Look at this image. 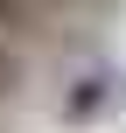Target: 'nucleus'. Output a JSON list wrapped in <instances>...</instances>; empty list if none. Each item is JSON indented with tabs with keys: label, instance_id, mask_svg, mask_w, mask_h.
<instances>
[{
	"label": "nucleus",
	"instance_id": "obj_3",
	"mask_svg": "<svg viewBox=\"0 0 126 133\" xmlns=\"http://www.w3.org/2000/svg\"><path fill=\"white\" fill-rule=\"evenodd\" d=\"M14 84H21V56H14V42L0 35V98H7Z\"/></svg>",
	"mask_w": 126,
	"mask_h": 133
},
{
	"label": "nucleus",
	"instance_id": "obj_4",
	"mask_svg": "<svg viewBox=\"0 0 126 133\" xmlns=\"http://www.w3.org/2000/svg\"><path fill=\"white\" fill-rule=\"evenodd\" d=\"M35 7H70V0H35Z\"/></svg>",
	"mask_w": 126,
	"mask_h": 133
},
{
	"label": "nucleus",
	"instance_id": "obj_1",
	"mask_svg": "<svg viewBox=\"0 0 126 133\" xmlns=\"http://www.w3.org/2000/svg\"><path fill=\"white\" fill-rule=\"evenodd\" d=\"M35 14H42L35 0H0V35L7 42H28L35 35Z\"/></svg>",
	"mask_w": 126,
	"mask_h": 133
},
{
	"label": "nucleus",
	"instance_id": "obj_2",
	"mask_svg": "<svg viewBox=\"0 0 126 133\" xmlns=\"http://www.w3.org/2000/svg\"><path fill=\"white\" fill-rule=\"evenodd\" d=\"M98 98H105V77L77 84V98H70V119H91V112H98Z\"/></svg>",
	"mask_w": 126,
	"mask_h": 133
}]
</instances>
